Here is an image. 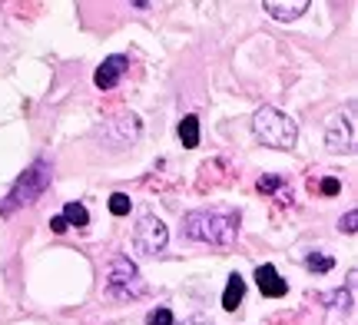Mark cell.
<instances>
[{
    "mask_svg": "<svg viewBox=\"0 0 358 325\" xmlns=\"http://www.w3.org/2000/svg\"><path fill=\"white\" fill-rule=\"evenodd\" d=\"M252 133L262 146H272V150H295V140H299V123H295L289 113H282L275 106H262L252 117Z\"/></svg>",
    "mask_w": 358,
    "mask_h": 325,
    "instance_id": "3957f363",
    "label": "cell"
},
{
    "mask_svg": "<svg viewBox=\"0 0 358 325\" xmlns=\"http://www.w3.org/2000/svg\"><path fill=\"white\" fill-rule=\"evenodd\" d=\"M129 243H133V249H136L140 256H156V252H163L166 243H169L166 222L159 219V216H153L150 209H143L140 219H136V226H133Z\"/></svg>",
    "mask_w": 358,
    "mask_h": 325,
    "instance_id": "5b68a950",
    "label": "cell"
},
{
    "mask_svg": "<svg viewBox=\"0 0 358 325\" xmlns=\"http://www.w3.org/2000/svg\"><path fill=\"white\" fill-rule=\"evenodd\" d=\"M146 292V282H143L136 262L129 256H116L110 262V273H106V296L113 299H140Z\"/></svg>",
    "mask_w": 358,
    "mask_h": 325,
    "instance_id": "277c9868",
    "label": "cell"
},
{
    "mask_svg": "<svg viewBox=\"0 0 358 325\" xmlns=\"http://www.w3.org/2000/svg\"><path fill=\"white\" fill-rule=\"evenodd\" d=\"M259 193H266V196H279V203H285V199H292V189L285 186V180H282V176H262V180H259Z\"/></svg>",
    "mask_w": 358,
    "mask_h": 325,
    "instance_id": "7c38bea8",
    "label": "cell"
},
{
    "mask_svg": "<svg viewBox=\"0 0 358 325\" xmlns=\"http://www.w3.org/2000/svg\"><path fill=\"white\" fill-rule=\"evenodd\" d=\"M319 302H335L332 309H348V305H352V296L338 289V292H322V296H319Z\"/></svg>",
    "mask_w": 358,
    "mask_h": 325,
    "instance_id": "e0dca14e",
    "label": "cell"
},
{
    "mask_svg": "<svg viewBox=\"0 0 358 325\" xmlns=\"http://www.w3.org/2000/svg\"><path fill=\"white\" fill-rule=\"evenodd\" d=\"M355 222H358V212H355V209H348L345 216L338 219V229H342L345 236H355Z\"/></svg>",
    "mask_w": 358,
    "mask_h": 325,
    "instance_id": "ac0fdd59",
    "label": "cell"
},
{
    "mask_svg": "<svg viewBox=\"0 0 358 325\" xmlns=\"http://www.w3.org/2000/svg\"><path fill=\"white\" fill-rule=\"evenodd\" d=\"M319 193H322V196H338V193H342V182L335 180V176H329V180H322Z\"/></svg>",
    "mask_w": 358,
    "mask_h": 325,
    "instance_id": "d6986e66",
    "label": "cell"
},
{
    "mask_svg": "<svg viewBox=\"0 0 358 325\" xmlns=\"http://www.w3.org/2000/svg\"><path fill=\"white\" fill-rule=\"evenodd\" d=\"M182 325H213V322H209V319H206L203 312H196V315H189V319H186Z\"/></svg>",
    "mask_w": 358,
    "mask_h": 325,
    "instance_id": "44dd1931",
    "label": "cell"
},
{
    "mask_svg": "<svg viewBox=\"0 0 358 325\" xmlns=\"http://www.w3.org/2000/svg\"><path fill=\"white\" fill-rule=\"evenodd\" d=\"M146 325H176V319H173V312H169L166 305H159V309H153V312L146 315Z\"/></svg>",
    "mask_w": 358,
    "mask_h": 325,
    "instance_id": "2e32d148",
    "label": "cell"
},
{
    "mask_svg": "<svg viewBox=\"0 0 358 325\" xmlns=\"http://www.w3.org/2000/svg\"><path fill=\"white\" fill-rule=\"evenodd\" d=\"M262 7L275 20H295V17H302L308 10V0H266Z\"/></svg>",
    "mask_w": 358,
    "mask_h": 325,
    "instance_id": "9c48e42d",
    "label": "cell"
},
{
    "mask_svg": "<svg viewBox=\"0 0 358 325\" xmlns=\"http://www.w3.org/2000/svg\"><path fill=\"white\" fill-rule=\"evenodd\" d=\"M325 146L332 150V153H342L352 146V127H348V120L338 113V117L329 120V130H325Z\"/></svg>",
    "mask_w": 358,
    "mask_h": 325,
    "instance_id": "ba28073f",
    "label": "cell"
},
{
    "mask_svg": "<svg viewBox=\"0 0 358 325\" xmlns=\"http://www.w3.org/2000/svg\"><path fill=\"white\" fill-rule=\"evenodd\" d=\"M129 209H133V199H129L127 193L110 196V212H113V216H129Z\"/></svg>",
    "mask_w": 358,
    "mask_h": 325,
    "instance_id": "9a60e30c",
    "label": "cell"
},
{
    "mask_svg": "<svg viewBox=\"0 0 358 325\" xmlns=\"http://www.w3.org/2000/svg\"><path fill=\"white\" fill-rule=\"evenodd\" d=\"M306 266L312 269V273H332L335 259L332 256H325V252H312V256H306Z\"/></svg>",
    "mask_w": 358,
    "mask_h": 325,
    "instance_id": "5bb4252c",
    "label": "cell"
},
{
    "mask_svg": "<svg viewBox=\"0 0 358 325\" xmlns=\"http://www.w3.org/2000/svg\"><path fill=\"white\" fill-rule=\"evenodd\" d=\"M50 229H53V233H57V236H64L66 229H70V226H66V222H64V216H53V219H50Z\"/></svg>",
    "mask_w": 358,
    "mask_h": 325,
    "instance_id": "ffe728a7",
    "label": "cell"
},
{
    "mask_svg": "<svg viewBox=\"0 0 358 325\" xmlns=\"http://www.w3.org/2000/svg\"><path fill=\"white\" fill-rule=\"evenodd\" d=\"M256 286H259V292L266 296V299H282L285 292H289V282L279 275V269L275 266H259L256 269Z\"/></svg>",
    "mask_w": 358,
    "mask_h": 325,
    "instance_id": "52a82bcc",
    "label": "cell"
},
{
    "mask_svg": "<svg viewBox=\"0 0 358 325\" xmlns=\"http://www.w3.org/2000/svg\"><path fill=\"white\" fill-rule=\"evenodd\" d=\"M60 216H64L66 226H77V229L90 226V212H87V206H83V203H66Z\"/></svg>",
    "mask_w": 358,
    "mask_h": 325,
    "instance_id": "4fadbf2b",
    "label": "cell"
},
{
    "mask_svg": "<svg viewBox=\"0 0 358 325\" xmlns=\"http://www.w3.org/2000/svg\"><path fill=\"white\" fill-rule=\"evenodd\" d=\"M129 70V60L123 53H113V57H106L100 66H96V73H93V83L100 87V90H116L120 87V80L127 77Z\"/></svg>",
    "mask_w": 358,
    "mask_h": 325,
    "instance_id": "8992f818",
    "label": "cell"
},
{
    "mask_svg": "<svg viewBox=\"0 0 358 325\" xmlns=\"http://www.w3.org/2000/svg\"><path fill=\"white\" fill-rule=\"evenodd\" d=\"M50 180H53V166H50V163H47V159H34V163L24 169V176L10 186L7 199L0 203V212H3V216H10V212H17V209L34 206L40 196L47 193Z\"/></svg>",
    "mask_w": 358,
    "mask_h": 325,
    "instance_id": "7a4b0ae2",
    "label": "cell"
},
{
    "mask_svg": "<svg viewBox=\"0 0 358 325\" xmlns=\"http://www.w3.org/2000/svg\"><path fill=\"white\" fill-rule=\"evenodd\" d=\"M243 296H245V282L239 273L229 275V282H226V292H222V309L226 312H236L239 305H243Z\"/></svg>",
    "mask_w": 358,
    "mask_h": 325,
    "instance_id": "30bf717a",
    "label": "cell"
},
{
    "mask_svg": "<svg viewBox=\"0 0 358 325\" xmlns=\"http://www.w3.org/2000/svg\"><path fill=\"white\" fill-rule=\"evenodd\" d=\"M179 140H182V146L186 150H196L199 146V117H182L179 120Z\"/></svg>",
    "mask_w": 358,
    "mask_h": 325,
    "instance_id": "8fae6325",
    "label": "cell"
},
{
    "mask_svg": "<svg viewBox=\"0 0 358 325\" xmlns=\"http://www.w3.org/2000/svg\"><path fill=\"white\" fill-rule=\"evenodd\" d=\"M182 233L192 243H206V246L226 249L236 243L239 236V212L236 209H196L182 216Z\"/></svg>",
    "mask_w": 358,
    "mask_h": 325,
    "instance_id": "6da1fadb",
    "label": "cell"
}]
</instances>
